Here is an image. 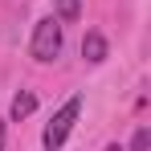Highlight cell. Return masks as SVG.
<instances>
[{
	"label": "cell",
	"instance_id": "cell-5",
	"mask_svg": "<svg viewBox=\"0 0 151 151\" xmlns=\"http://www.w3.org/2000/svg\"><path fill=\"white\" fill-rule=\"evenodd\" d=\"M82 0H57V21H78Z\"/></svg>",
	"mask_w": 151,
	"mask_h": 151
},
{
	"label": "cell",
	"instance_id": "cell-7",
	"mask_svg": "<svg viewBox=\"0 0 151 151\" xmlns=\"http://www.w3.org/2000/svg\"><path fill=\"white\" fill-rule=\"evenodd\" d=\"M0 151H4V123H0Z\"/></svg>",
	"mask_w": 151,
	"mask_h": 151
},
{
	"label": "cell",
	"instance_id": "cell-3",
	"mask_svg": "<svg viewBox=\"0 0 151 151\" xmlns=\"http://www.w3.org/2000/svg\"><path fill=\"white\" fill-rule=\"evenodd\" d=\"M82 57L94 61V65L106 61V37H102V33H86V41H82Z\"/></svg>",
	"mask_w": 151,
	"mask_h": 151
},
{
	"label": "cell",
	"instance_id": "cell-2",
	"mask_svg": "<svg viewBox=\"0 0 151 151\" xmlns=\"http://www.w3.org/2000/svg\"><path fill=\"white\" fill-rule=\"evenodd\" d=\"M57 53H61V21L45 17V21H37V29H33V57L37 61H53Z\"/></svg>",
	"mask_w": 151,
	"mask_h": 151
},
{
	"label": "cell",
	"instance_id": "cell-6",
	"mask_svg": "<svg viewBox=\"0 0 151 151\" xmlns=\"http://www.w3.org/2000/svg\"><path fill=\"white\" fill-rule=\"evenodd\" d=\"M131 151H151V131H147V127H139V131H135V143H131Z\"/></svg>",
	"mask_w": 151,
	"mask_h": 151
},
{
	"label": "cell",
	"instance_id": "cell-8",
	"mask_svg": "<svg viewBox=\"0 0 151 151\" xmlns=\"http://www.w3.org/2000/svg\"><path fill=\"white\" fill-rule=\"evenodd\" d=\"M106 151H123V147H119V143H110V147H106Z\"/></svg>",
	"mask_w": 151,
	"mask_h": 151
},
{
	"label": "cell",
	"instance_id": "cell-1",
	"mask_svg": "<svg viewBox=\"0 0 151 151\" xmlns=\"http://www.w3.org/2000/svg\"><path fill=\"white\" fill-rule=\"evenodd\" d=\"M78 114H82V94H74V98H70V102L49 119V127H45V151H61L65 135H70L74 123H78Z\"/></svg>",
	"mask_w": 151,
	"mask_h": 151
},
{
	"label": "cell",
	"instance_id": "cell-4",
	"mask_svg": "<svg viewBox=\"0 0 151 151\" xmlns=\"http://www.w3.org/2000/svg\"><path fill=\"white\" fill-rule=\"evenodd\" d=\"M33 110H37V98H33V94H29V90H21V94H17V98H12V119H17V123H21V119H29V114H33Z\"/></svg>",
	"mask_w": 151,
	"mask_h": 151
}]
</instances>
